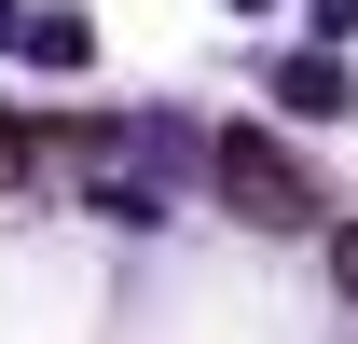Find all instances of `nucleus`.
Segmentation results:
<instances>
[{
  "mask_svg": "<svg viewBox=\"0 0 358 344\" xmlns=\"http://www.w3.org/2000/svg\"><path fill=\"white\" fill-rule=\"evenodd\" d=\"M331 275H345V303H358V220H345V234H331Z\"/></svg>",
  "mask_w": 358,
  "mask_h": 344,
  "instance_id": "f03ea898",
  "label": "nucleus"
},
{
  "mask_svg": "<svg viewBox=\"0 0 358 344\" xmlns=\"http://www.w3.org/2000/svg\"><path fill=\"white\" fill-rule=\"evenodd\" d=\"M221 179L248 193V220H303V179H289L275 138H221Z\"/></svg>",
  "mask_w": 358,
  "mask_h": 344,
  "instance_id": "f257e3e1",
  "label": "nucleus"
}]
</instances>
